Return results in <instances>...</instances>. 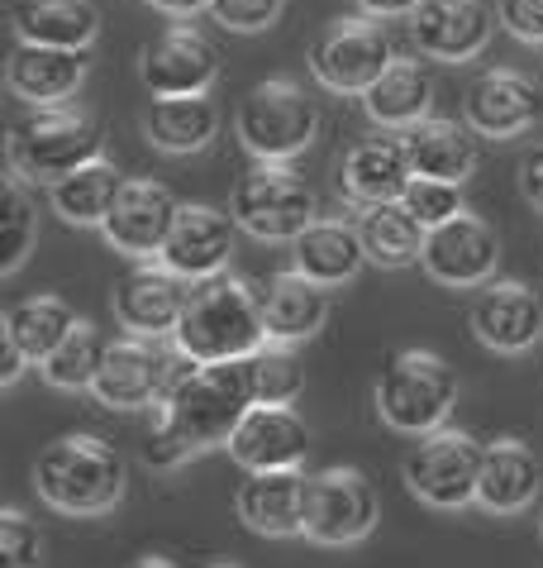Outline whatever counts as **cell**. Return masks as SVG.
<instances>
[{"instance_id": "obj_32", "label": "cell", "mask_w": 543, "mask_h": 568, "mask_svg": "<svg viewBox=\"0 0 543 568\" xmlns=\"http://www.w3.org/2000/svg\"><path fill=\"white\" fill-rule=\"evenodd\" d=\"M358 234H362V248H367V263L377 267H406L424 254V225L414 220L401 201H387V206H367L358 220Z\"/></svg>"}, {"instance_id": "obj_20", "label": "cell", "mask_w": 543, "mask_h": 568, "mask_svg": "<svg viewBox=\"0 0 543 568\" xmlns=\"http://www.w3.org/2000/svg\"><path fill=\"white\" fill-rule=\"evenodd\" d=\"M234 215L215 211V206H182L177 211V225H172L167 244H163V258L172 273H182L186 282H205V277H219L229 267L234 254Z\"/></svg>"}, {"instance_id": "obj_16", "label": "cell", "mask_w": 543, "mask_h": 568, "mask_svg": "<svg viewBox=\"0 0 543 568\" xmlns=\"http://www.w3.org/2000/svg\"><path fill=\"white\" fill-rule=\"evenodd\" d=\"M496 34V10L486 0H420L410 14V39L424 58L472 62Z\"/></svg>"}, {"instance_id": "obj_41", "label": "cell", "mask_w": 543, "mask_h": 568, "mask_svg": "<svg viewBox=\"0 0 543 568\" xmlns=\"http://www.w3.org/2000/svg\"><path fill=\"white\" fill-rule=\"evenodd\" d=\"M515 182H520V196L530 201L534 211H543V144H534L530 153L520 158V168H515Z\"/></svg>"}, {"instance_id": "obj_18", "label": "cell", "mask_w": 543, "mask_h": 568, "mask_svg": "<svg viewBox=\"0 0 543 568\" xmlns=\"http://www.w3.org/2000/svg\"><path fill=\"white\" fill-rule=\"evenodd\" d=\"M229 459L244 473H267V468H300L310 454V430L291 406H248V416L238 420L229 435Z\"/></svg>"}, {"instance_id": "obj_27", "label": "cell", "mask_w": 543, "mask_h": 568, "mask_svg": "<svg viewBox=\"0 0 543 568\" xmlns=\"http://www.w3.org/2000/svg\"><path fill=\"white\" fill-rule=\"evenodd\" d=\"M329 321V287H319L306 273H277L263 292V325L277 344H306Z\"/></svg>"}, {"instance_id": "obj_31", "label": "cell", "mask_w": 543, "mask_h": 568, "mask_svg": "<svg viewBox=\"0 0 543 568\" xmlns=\"http://www.w3.org/2000/svg\"><path fill=\"white\" fill-rule=\"evenodd\" d=\"M124 172L115 163H105V158H95V163L68 172L62 182H53V211L68 220V225H105L110 206H115V196L124 192Z\"/></svg>"}, {"instance_id": "obj_43", "label": "cell", "mask_w": 543, "mask_h": 568, "mask_svg": "<svg viewBox=\"0 0 543 568\" xmlns=\"http://www.w3.org/2000/svg\"><path fill=\"white\" fill-rule=\"evenodd\" d=\"M358 10L362 14H372V20H396V14H410L420 10V0H358Z\"/></svg>"}, {"instance_id": "obj_19", "label": "cell", "mask_w": 543, "mask_h": 568, "mask_svg": "<svg viewBox=\"0 0 543 568\" xmlns=\"http://www.w3.org/2000/svg\"><path fill=\"white\" fill-rule=\"evenodd\" d=\"M414 182V163L406 153V139L381 130V134H362L354 149L344 153L339 168V186L354 206H387V201H401L406 186Z\"/></svg>"}, {"instance_id": "obj_34", "label": "cell", "mask_w": 543, "mask_h": 568, "mask_svg": "<svg viewBox=\"0 0 543 568\" xmlns=\"http://www.w3.org/2000/svg\"><path fill=\"white\" fill-rule=\"evenodd\" d=\"M105 354H110V339L91 321H76L72 335L39 363V373H43V383L58 392H91L95 377H101Z\"/></svg>"}, {"instance_id": "obj_22", "label": "cell", "mask_w": 543, "mask_h": 568, "mask_svg": "<svg viewBox=\"0 0 543 568\" xmlns=\"http://www.w3.org/2000/svg\"><path fill=\"white\" fill-rule=\"evenodd\" d=\"M543 487V464L524 439L505 435L491 439L482 454V483H477V507L491 516H520L539 501Z\"/></svg>"}, {"instance_id": "obj_45", "label": "cell", "mask_w": 543, "mask_h": 568, "mask_svg": "<svg viewBox=\"0 0 543 568\" xmlns=\"http://www.w3.org/2000/svg\"><path fill=\"white\" fill-rule=\"evenodd\" d=\"M124 568H177L167 555H143V559H134V564H124Z\"/></svg>"}, {"instance_id": "obj_17", "label": "cell", "mask_w": 543, "mask_h": 568, "mask_svg": "<svg viewBox=\"0 0 543 568\" xmlns=\"http://www.w3.org/2000/svg\"><path fill=\"white\" fill-rule=\"evenodd\" d=\"M139 77L153 97H201L219 77V53L201 29L172 24L167 34H157L148 49H143Z\"/></svg>"}, {"instance_id": "obj_37", "label": "cell", "mask_w": 543, "mask_h": 568, "mask_svg": "<svg viewBox=\"0 0 543 568\" xmlns=\"http://www.w3.org/2000/svg\"><path fill=\"white\" fill-rule=\"evenodd\" d=\"M401 206H406L414 220H420L424 230H434V225H443V220H453V215L468 211V206H462V186H458V182L420 178V172H414V182L406 186Z\"/></svg>"}, {"instance_id": "obj_33", "label": "cell", "mask_w": 543, "mask_h": 568, "mask_svg": "<svg viewBox=\"0 0 543 568\" xmlns=\"http://www.w3.org/2000/svg\"><path fill=\"white\" fill-rule=\"evenodd\" d=\"M72 325H76V311L62 302V296H48V292L24 296V302H14L6 311V335L29 354V363H43L72 335Z\"/></svg>"}, {"instance_id": "obj_40", "label": "cell", "mask_w": 543, "mask_h": 568, "mask_svg": "<svg viewBox=\"0 0 543 568\" xmlns=\"http://www.w3.org/2000/svg\"><path fill=\"white\" fill-rule=\"evenodd\" d=\"M501 24L524 43H543V0H501Z\"/></svg>"}, {"instance_id": "obj_9", "label": "cell", "mask_w": 543, "mask_h": 568, "mask_svg": "<svg viewBox=\"0 0 543 568\" xmlns=\"http://www.w3.org/2000/svg\"><path fill=\"white\" fill-rule=\"evenodd\" d=\"M377 516H381V501H377V487L362 468L334 464V468L310 473L306 520H300V535H306V540L329 545V549L358 545L377 530Z\"/></svg>"}, {"instance_id": "obj_30", "label": "cell", "mask_w": 543, "mask_h": 568, "mask_svg": "<svg viewBox=\"0 0 543 568\" xmlns=\"http://www.w3.org/2000/svg\"><path fill=\"white\" fill-rule=\"evenodd\" d=\"M14 34L24 43H48V49H76L101 34V10L91 0H24L14 10Z\"/></svg>"}, {"instance_id": "obj_7", "label": "cell", "mask_w": 543, "mask_h": 568, "mask_svg": "<svg viewBox=\"0 0 543 568\" xmlns=\"http://www.w3.org/2000/svg\"><path fill=\"white\" fill-rule=\"evenodd\" d=\"M234 225L263 244H291L300 230L315 225L319 206L306 178H296L286 163H253L229 192Z\"/></svg>"}, {"instance_id": "obj_28", "label": "cell", "mask_w": 543, "mask_h": 568, "mask_svg": "<svg viewBox=\"0 0 543 568\" xmlns=\"http://www.w3.org/2000/svg\"><path fill=\"white\" fill-rule=\"evenodd\" d=\"M362 110L377 130H410L434 110V82L414 58H396L372 87L362 91Z\"/></svg>"}, {"instance_id": "obj_42", "label": "cell", "mask_w": 543, "mask_h": 568, "mask_svg": "<svg viewBox=\"0 0 543 568\" xmlns=\"http://www.w3.org/2000/svg\"><path fill=\"white\" fill-rule=\"evenodd\" d=\"M24 368H29V354L6 335V339H0V387H14Z\"/></svg>"}, {"instance_id": "obj_44", "label": "cell", "mask_w": 543, "mask_h": 568, "mask_svg": "<svg viewBox=\"0 0 543 568\" xmlns=\"http://www.w3.org/2000/svg\"><path fill=\"white\" fill-rule=\"evenodd\" d=\"M148 6L163 14H196V10H211V0H148Z\"/></svg>"}, {"instance_id": "obj_14", "label": "cell", "mask_w": 543, "mask_h": 568, "mask_svg": "<svg viewBox=\"0 0 543 568\" xmlns=\"http://www.w3.org/2000/svg\"><path fill=\"white\" fill-rule=\"evenodd\" d=\"M468 325L491 354H524V349H534L543 335V302L530 282L491 277V282H482V292H477Z\"/></svg>"}, {"instance_id": "obj_39", "label": "cell", "mask_w": 543, "mask_h": 568, "mask_svg": "<svg viewBox=\"0 0 543 568\" xmlns=\"http://www.w3.org/2000/svg\"><path fill=\"white\" fill-rule=\"evenodd\" d=\"M286 0H211V20L229 34H258V29L277 24Z\"/></svg>"}, {"instance_id": "obj_35", "label": "cell", "mask_w": 543, "mask_h": 568, "mask_svg": "<svg viewBox=\"0 0 543 568\" xmlns=\"http://www.w3.org/2000/svg\"><path fill=\"white\" fill-rule=\"evenodd\" d=\"M244 368H248V387L258 406H291L306 392V363H300L296 344L267 339L258 354L244 358Z\"/></svg>"}, {"instance_id": "obj_15", "label": "cell", "mask_w": 543, "mask_h": 568, "mask_svg": "<svg viewBox=\"0 0 543 568\" xmlns=\"http://www.w3.org/2000/svg\"><path fill=\"white\" fill-rule=\"evenodd\" d=\"M177 211L182 201L172 196V186L153 182V178H130L124 182V192L115 196V206L105 215V240L110 248H120V254L130 258H157L167 244L172 225H177Z\"/></svg>"}, {"instance_id": "obj_1", "label": "cell", "mask_w": 543, "mask_h": 568, "mask_svg": "<svg viewBox=\"0 0 543 568\" xmlns=\"http://www.w3.org/2000/svg\"><path fill=\"white\" fill-rule=\"evenodd\" d=\"M253 406L248 368L244 363H191L172 377L167 397L157 402L148 445L143 459L153 468H182L186 459H196L205 449L229 445V435L238 430V420Z\"/></svg>"}, {"instance_id": "obj_11", "label": "cell", "mask_w": 543, "mask_h": 568, "mask_svg": "<svg viewBox=\"0 0 543 568\" xmlns=\"http://www.w3.org/2000/svg\"><path fill=\"white\" fill-rule=\"evenodd\" d=\"M391 62H396L391 34L377 20H334L329 29H319V39L310 43L315 82L339 91V97H362Z\"/></svg>"}, {"instance_id": "obj_2", "label": "cell", "mask_w": 543, "mask_h": 568, "mask_svg": "<svg viewBox=\"0 0 543 568\" xmlns=\"http://www.w3.org/2000/svg\"><path fill=\"white\" fill-rule=\"evenodd\" d=\"M172 344L191 363H244L267 344L263 296L229 273L191 282V302L172 329Z\"/></svg>"}, {"instance_id": "obj_47", "label": "cell", "mask_w": 543, "mask_h": 568, "mask_svg": "<svg viewBox=\"0 0 543 568\" xmlns=\"http://www.w3.org/2000/svg\"><path fill=\"white\" fill-rule=\"evenodd\" d=\"M211 568H238V564H211Z\"/></svg>"}, {"instance_id": "obj_38", "label": "cell", "mask_w": 543, "mask_h": 568, "mask_svg": "<svg viewBox=\"0 0 543 568\" xmlns=\"http://www.w3.org/2000/svg\"><path fill=\"white\" fill-rule=\"evenodd\" d=\"M43 530L39 520H29L20 507L0 516V568H39L43 564Z\"/></svg>"}, {"instance_id": "obj_24", "label": "cell", "mask_w": 543, "mask_h": 568, "mask_svg": "<svg viewBox=\"0 0 543 568\" xmlns=\"http://www.w3.org/2000/svg\"><path fill=\"white\" fill-rule=\"evenodd\" d=\"M82 82H86V58L76 49H48V43L20 39V49L6 62V87L34 110L62 105L82 91Z\"/></svg>"}, {"instance_id": "obj_5", "label": "cell", "mask_w": 543, "mask_h": 568, "mask_svg": "<svg viewBox=\"0 0 543 568\" xmlns=\"http://www.w3.org/2000/svg\"><path fill=\"white\" fill-rule=\"evenodd\" d=\"M101 124L82 110H58V105H43L34 110L29 120H20L6 139V158H10V172L24 182H62L68 172L86 168L101 158Z\"/></svg>"}, {"instance_id": "obj_26", "label": "cell", "mask_w": 543, "mask_h": 568, "mask_svg": "<svg viewBox=\"0 0 543 568\" xmlns=\"http://www.w3.org/2000/svg\"><path fill=\"white\" fill-rule=\"evenodd\" d=\"M367 263V248H362V234L358 225L348 220H315L291 240V267L306 273L319 287H344L354 282Z\"/></svg>"}, {"instance_id": "obj_25", "label": "cell", "mask_w": 543, "mask_h": 568, "mask_svg": "<svg viewBox=\"0 0 543 568\" xmlns=\"http://www.w3.org/2000/svg\"><path fill=\"white\" fill-rule=\"evenodd\" d=\"M406 153L420 178H439V182H468L477 163H482V149H477V130L468 120H443V115H424L420 124L401 130Z\"/></svg>"}, {"instance_id": "obj_12", "label": "cell", "mask_w": 543, "mask_h": 568, "mask_svg": "<svg viewBox=\"0 0 543 568\" xmlns=\"http://www.w3.org/2000/svg\"><path fill=\"white\" fill-rule=\"evenodd\" d=\"M496 263H501L496 230L472 211L443 220V225L424 234L420 267L434 282H443V287H482V282L496 277Z\"/></svg>"}, {"instance_id": "obj_3", "label": "cell", "mask_w": 543, "mask_h": 568, "mask_svg": "<svg viewBox=\"0 0 543 568\" xmlns=\"http://www.w3.org/2000/svg\"><path fill=\"white\" fill-rule=\"evenodd\" d=\"M124 459L95 435H62L34 464V493L62 516H105L124 497Z\"/></svg>"}, {"instance_id": "obj_13", "label": "cell", "mask_w": 543, "mask_h": 568, "mask_svg": "<svg viewBox=\"0 0 543 568\" xmlns=\"http://www.w3.org/2000/svg\"><path fill=\"white\" fill-rule=\"evenodd\" d=\"M186 302H191V282L182 273H172L163 258H143L139 267H130L120 277L115 296H110L115 321L143 339H167L177 329Z\"/></svg>"}, {"instance_id": "obj_4", "label": "cell", "mask_w": 543, "mask_h": 568, "mask_svg": "<svg viewBox=\"0 0 543 568\" xmlns=\"http://www.w3.org/2000/svg\"><path fill=\"white\" fill-rule=\"evenodd\" d=\"M377 416L396 435H429L443 430L458 406V373L434 349H401L377 377Z\"/></svg>"}, {"instance_id": "obj_10", "label": "cell", "mask_w": 543, "mask_h": 568, "mask_svg": "<svg viewBox=\"0 0 543 568\" xmlns=\"http://www.w3.org/2000/svg\"><path fill=\"white\" fill-rule=\"evenodd\" d=\"M186 368V354L172 344V354L157 339H115L110 354L101 363V377H95L91 397L105 406V412H143V406H157L167 397L172 377Z\"/></svg>"}, {"instance_id": "obj_8", "label": "cell", "mask_w": 543, "mask_h": 568, "mask_svg": "<svg viewBox=\"0 0 543 568\" xmlns=\"http://www.w3.org/2000/svg\"><path fill=\"white\" fill-rule=\"evenodd\" d=\"M482 454L486 445L468 430H429L420 435V445L406 454L401 464V478L410 487L414 501L434 511H462L477 501V483H482Z\"/></svg>"}, {"instance_id": "obj_21", "label": "cell", "mask_w": 543, "mask_h": 568, "mask_svg": "<svg viewBox=\"0 0 543 568\" xmlns=\"http://www.w3.org/2000/svg\"><path fill=\"white\" fill-rule=\"evenodd\" d=\"M534 115H539L534 82L510 68H491L462 91V120L482 139H515L530 130Z\"/></svg>"}, {"instance_id": "obj_36", "label": "cell", "mask_w": 543, "mask_h": 568, "mask_svg": "<svg viewBox=\"0 0 543 568\" xmlns=\"http://www.w3.org/2000/svg\"><path fill=\"white\" fill-rule=\"evenodd\" d=\"M34 248V206L24 196V178L10 172V192H6V244H0V273H20V263Z\"/></svg>"}, {"instance_id": "obj_29", "label": "cell", "mask_w": 543, "mask_h": 568, "mask_svg": "<svg viewBox=\"0 0 543 568\" xmlns=\"http://www.w3.org/2000/svg\"><path fill=\"white\" fill-rule=\"evenodd\" d=\"M143 134L163 153H201L219 134V110L205 97H153L143 110Z\"/></svg>"}, {"instance_id": "obj_6", "label": "cell", "mask_w": 543, "mask_h": 568, "mask_svg": "<svg viewBox=\"0 0 543 568\" xmlns=\"http://www.w3.org/2000/svg\"><path fill=\"white\" fill-rule=\"evenodd\" d=\"M234 130L258 163H291L319 134V110L296 82H258L234 110Z\"/></svg>"}, {"instance_id": "obj_23", "label": "cell", "mask_w": 543, "mask_h": 568, "mask_svg": "<svg viewBox=\"0 0 543 568\" xmlns=\"http://www.w3.org/2000/svg\"><path fill=\"white\" fill-rule=\"evenodd\" d=\"M306 473L300 468H267L248 473L234 493V511L253 535H300L306 520Z\"/></svg>"}, {"instance_id": "obj_46", "label": "cell", "mask_w": 543, "mask_h": 568, "mask_svg": "<svg viewBox=\"0 0 543 568\" xmlns=\"http://www.w3.org/2000/svg\"><path fill=\"white\" fill-rule=\"evenodd\" d=\"M539 535H543V507H539Z\"/></svg>"}]
</instances>
